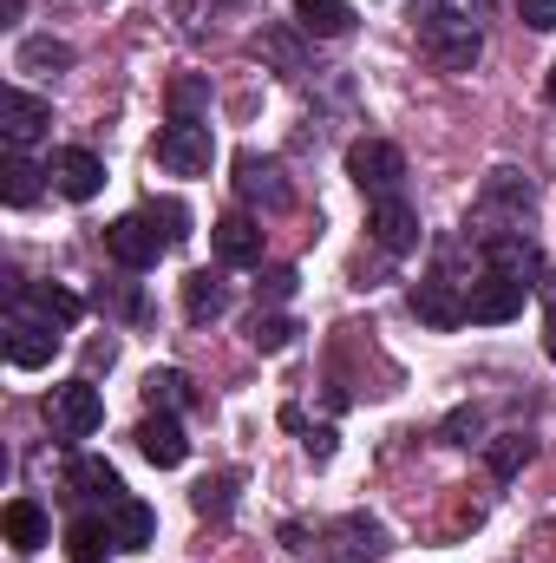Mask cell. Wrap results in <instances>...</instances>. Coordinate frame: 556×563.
Returning <instances> with one entry per match:
<instances>
[{"instance_id":"obj_29","label":"cell","mask_w":556,"mask_h":563,"mask_svg":"<svg viewBox=\"0 0 556 563\" xmlns=\"http://www.w3.org/2000/svg\"><path fill=\"white\" fill-rule=\"evenodd\" d=\"M294 321L288 314H256V328H249V341H256V354H281V347H294Z\"/></svg>"},{"instance_id":"obj_16","label":"cell","mask_w":556,"mask_h":563,"mask_svg":"<svg viewBox=\"0 0 556 563\" xmlns=\"http://www.w3.org/2000/svg\"><path fill=\"white\" fill-rule=\"evenodd\" d=\"M327 544H334V563H374L380 551H387V531L374 525V518H341L334 531H327Z\"/></svg>"},{"instance_id":"obj_4","label":"cell","mask_w":556,"mask_h":563,"mask_svg":"<svg viewBox=\"0 0 556 563\" xmlns=\"http://www.w3.org/2000/svg\"><path fill=\"white\" fill-rule=\"evenodd\" d=\"M46 420L59 439H92L99 420H105V400H99V387L92 380H66V387H53L46 394Z\"/></svg>"},{"instance_id":"obj_20","label":"cell","mask_w":556,"mask_h":563,"mask_svg":"<svg viewBox=\"0 0 556 563\" xmlns=\"http://www.w3.org/2000/svg\"><path fill=\"white\" fill-rule=\"evenodd\" d=\"M40 164L26 157V151H7V164H0V197H7V210H26V203H40Z\"/></svg>"},{"instance_id":"obj_10","label":"cell","mask_w":556,"mask_h":563,"mask_svg":"<svg viewBox=\"0 0 556 563\" xmlns=\"http://www.w3.org/2000/svg\"><path fill=\"white\" fill-rule=\"evenodd\" d=\"M524 295H531V288L511 282V276L471 282V288H465V321H491V328H498V321H518V314H524Z\"/></svg>"},{"instance_id":"obj_27","label":"cell","mask_w":556,"mask_h":563,"mask_svg":"<svg viewBox=\"0 0 556 563\" xmlns=\"http://www.w3.org/2000/svg\"><path fill=\"white\" fill-rule=\"evenodd\" d=\"M73 485H79L86 498H105V505H119V498H125V478H119L105 459H79V465H73Z\"/></svg>"},{"instance_id":"obj_13","label":"cell","mask_w":556,"mask_h":563,"mask_svg":"<svg viewBox=\"0 0 556 563\" xmlns=\"http://www.w3.org/2000/svg\"><path fill=\"white\" fill-rule=\"evenodd\" d=\"M13 314H26V321H40V328H73L79 314H86V301L79 295H66V288H26V282H13Z\"/></svg>"},{"instance_id":"obj_37","label":"cell","mask_w":556,"mask_h":563,"mask_svg":"<svg viewBox=\"0 0 556 563\" xmlns=\"http://www.w3.org/2000/svg\"><path fill=\"white\" fill-rule=\"evenodd\" d=\"M544 354L556 361V321H544Z\"/></svg>"},{"instance_id":"obj_35","label":"cell","mask_w":556,"mask_h":563,"mask_svg":"<svg viewBox=\"0 0 556 563\" xmlns=\"http://www.w3.org/2000/svg\"><path fill=\"white\" fill-rule=\"evenodd\" d=\"M518 20L531 33H556V0H518Z\"/></svg>"},{"instance_id":"obj_2","label":"cell","mask_w":556,"mask_h":563,"mask_svg":"<svg viewBox=\"0 0 556 563\" xmlns=\"http://www.w3.org/2000/svg\"><path fill=\"white\" fill-rule=\"evenodd\" d=\"M151 157H157L170 177H203V170L216 164V139H210L203 119H170V125H157Z\"/></svg>"},{"instance_id":"obj_15","label":"cell","mask_w":556,"mask_h":563,"mask_svg":"<svg viewBox=\"0 0 556 563\" xmlns=\"http://www.w3.org/2000/svg\"><path fill=\"white\" fill-rule=\"evenodd\" d=\"M413 314L425 321V328H465V288L445 276L419 282L413 288Z\"/></svg>"},{"instance_id":"obj_23","label":"cell","mask_w":556,"mask_h":563,"mask_svg":"<svg viewBox=\"0 0 556 563\" xmlns=\"http://www.w3.org/2000/svg\"><path fill=\"white\" fill-rule=\"evenodd\" d=\"M294 20H301V33H314V40L354 33V7H347V0H294Z\"/></svg>"},{"instance_id":"obj_12","label":"cell","mask_w":556,"mask_h":563,"mask_svg":"<svg viewBox=\"0 0 556 563\" xmlns=\"http://www.w3.org/2000/svg\"><path fill=\"white\" fill-rule=\"evenodd\" d=\"M210 250H216V263H230V269H256V263H263V223L243 217V210H230V217H216Z\"/></svg>"},{"instance_id":"obj_33","label":"cell","mask_w":556,"mask_h":563,"mask_svg":"<svg viewBox=\"0 0 556 563\" xmlns=\"http://www.w3.org/2000/svg\"><path fill=\"white\" fill-rule=\"evenodd\" d=\"M151 223H164V243H170V250L190 236V230H184V223H190V210H184V203H151Z\"/></svg>"},{"instance_id":"obj_30","label":"cell","mask_w":556,"mask_h":563,"mask_svg":"<svg viewBox=\"0 0 556 563\" xmlns=\"http://www.w3.org/2000/svg\"><path fill=\"white\" fill-rule=\"evenodd\" d=\"M190 505H197L203 518H210V511H230V505H236V472H223V478H203V485L190 492Z\"/></svg>"},{"instance_id":"obj_22","label":"cell","mask_w":556,"mask_h":563,"mask_svg":"<svg viewBox=\"0 0 556 563\" xmlns=\"http://www.w3.org/2000/svg\"><path fill=\"white\" fill-rule=\"evenodd\" d=\"M184 314H190V321H223V314H230V288H223V276H210V269L184 276Z\"/></svg>"},{"instance_id":"obj_14","label":"cell","mask_w":556,"mask_h":563,"mask_svg":"<svg viewBox=\"0 0 556 563\" xmlns=\"http://www.w3.org/2000/svg\"><path fill=\"white\" fill-rule=\"evenodd\" d=\"M53 354H59V328H40V321H26V314H13V321H7V361H13L20 374L46 367Z\"/></svg>"},{"instance_id":"obj_32","label":"cell","mask_w":556,"mask_h":563,"mask_svg":"<svg viewBox=\"0 0 556 563\" xmlns=\"http://www.w3.org/2000/svg\"><path fill=\"white\" fill-rule=\"evenodd\" d=\"M524 459H531V439H524V432H504V439L491 445V472H498V478H511Z\"/></svg>"},{"instance_id":"obj_18","label":"cell","mask_w":556,"mask_h":563,"mask_svg":"<svg viewBox=\"0 0 556 563\" xmlns=\"http://www.w3.org/2000/svg\"><path fill=\"white\" fill-rule=\"evenodd\" d=\"M0 525H7V544H13L20 558H33L40 544H53V518H46V511H40L33 498H13Z\"/></svg>"},{"instance_id":"obj_19","label":"cell","mask_w":556,"mask_h":563,"mask_svg":"<svg viewBox=\"0 0 556 563\" xmlns=\"http://www.w3.org/2000/svg\"><path fill=\"white\" fill-rule=\"evenodd\" d=\"M105 525H112V544H119V551H144V544L157 538V518H151V505H138V498L105 505Z\"/></svg>"},{"instance_id":"obj_1","label":"cell","mask_w":556,"mask_h":563,"mask_svg":"<svg viewBox=\"0 0 556 563\" xmlns=\"http://www.w3.org/2000/svg\"><path fill=\"white\" fill-rule=\"evenodd\" d=\"M419 46H425V59H438L445 73H471L478 53H485L478 20H465V13H452V7H425V13H419Z\"/></svg>"},{"instance_id":"obj_11","label":"cell","mask_w":556,"mask_h":563,"mask_svg":"<svg viewBox=\"0 0 556 563\" xmlns=\"http://www.w3.org/2000/svg\"><path fill=\"white\" fill-rule=\"evenodd\" d=\"M46 125H53V106L46 99H33V92H20V86H7L0 92V132L13 151H26V144L46 139Z\"/></svg>"},{"instance_id":"obj_34","label":"cell","mask_w":556,"mask_h":563,"mask_svg":"<svg viewBox=\"0 0 556 563\" xmlns=\"http://www.w3.org/2000/svg\"><path fill=\"white\" fill-rule=\"evenodd\" d=\"M197 106H203V79H177L170 86V119H197Z\"/></svg>"},{"instance_id":"obj_28","label":"cell","mask_w":556,"mask_h":563,"mask_svg":"<svg viewBox=\"0 0 556 563\" xmlns=\"http://www.w3.org/2000/svg\"><path fill=\"white\" fill-rule=\"evenodd\" d=\"M256 53H269V59H276L288 79H301V73H308V59H301V46H294V33H288V26H263Z\"/></svg>"},{"instance_id":"obj_6","label":"cell","mask_w":556,"mask_h":563,"mask_svg":"<svg viewBox=\"0 0 556 563\" xmlns=\"http://www.w3.org/2000/svg\"><path fill=\"white\" fill-rule=\"evenodd\" d=\"M485 269L537 288V282H544V250H537L531 236H518V230H485Z\"/></svg>"},{"instance_id":"obj_31","label":"cell","mask_w":556,"mask_h":563,"mask_svg":"<svg viewBox=\"0 0 556 563\" xmlns=\"http://www.w3.org/2000/svg\"><path fill=\"white\" fill-rule=\"evenodd\" d=\"M294 288H301V276H294V269H263V282H256V301H263V308H281V301H294Z\"/></svg>"},{"instance_id":"obj_5","label":"cell","mask_w":556,"mask_h":563,"mask_svg":"<svg viewBox=\"0 0 556 563\" xmlns=\"http://www.w3.org/2000/svg\"><path fill=\"white\" fill-rule=\"evenodd\" d=\"M236 190H243V203H256V210H269V217H281V210L294 203V184H288L281 157H263V151H243V157H236Z\"/></svg>"},{"instance_id":"obj_3","label":"cell","mask_w":556,"mask_h":563,"mask_svg":"<svg viewBox=\"0 0 556 563\" xmlns=\"http://www.w3.org/2000/svg\"><path fill=\"white\" fill-rule=\"evenodd\" d=\"M347 177H354L367 197H400L407 151H400L393 139H354L347 144Z\"/></svg>"},{"instance_id":"obj_25","label":"cell","mask_w":556,"mask_h":563,"mask_svg":"<svg viewBox=\"0 0 556 563\" xmlns=\"http://www.w3.org/2000/svg\"><path fill=\"white\" fill-rule=\"evenodd\" d=\"M13 66H20V73H66V66H73V46L53 40V33H40V40H20Z\"/></svg>"},{"instance_id":"obj_17","label":"cell","mask_w":556,"mask_h":563,"mask_svg":"<svg viewBox=\"0 0 556 563\" xmlns=\"http://www.w3.org/2000/svg\"><path fill=\"white\" fill-rule=\"evenodd\" d=\"M138 452L151 459V465H164V472H170V465H184V459H190V439H184V426L170 420V413H151V420L138 426Z\"/></svg>"},{"instance_id":"obj_24","label":"cell","mask_w":556,"mask_h":563,"mask_svg":"<svg viewBox=\"0 0 556 563\" xmlns=\"http://www.w3.org/2000/svg\"><path fill=\"white\" fill-rule=\"evenodd\" d=\"M105 551H119V544H112V525H105V518H73L66 558L73 563H105Z\"/></svg>"},{"instance_id":"obj_26","label":"cell","mask_w":556,"mask_h":563,"mask_svg":"<svg viewBox=\"0 0 556 563\" xmlns=\"http://www.w3.org/2000/svg\"><path fill=\"white\" fill-rule=\"evenodd\" d=\"M144 400H151V413H177V407H190V374H177V367H151V374H144Z\"/></svg>"},{"instance_id":"obj_38","label":"cell","mask_w":556,"mask_h":563,"mask_svg":"<svg viewBox=\"0 0 556 563\" xmlns=\"http://www.w3.org/2000/svg\"><path fill=\"white\" fill-rule=\"evenodd\" d=\"M544 92H551V106H556V66H551V86H544Z\"/></svg>"},{"instance_id":"obj_9","label":"cell","mask_w":556,"mask_h":563,"mask_svg":"<svg viewBox=\"0 0 556 563\" xmlns=\"http://www.w3.org/2000/svg\"><path fill=\"white\" fill-rule=\"evenodd\" d=\"M367 236H374L387 256H407V250H419V210L407 203V197H374Z\"/></svg>"},{"instance_id":"obj_21","label":"cell","mask_w":556,"mask_h":563,"mask_svg":"<svg viewBox=\"0 0 556 563\" xmlns=\"http://www.w3.org/2000/svg\"><path fill=\"white\" fill-rule=\"evenodd\" d=\"M531 203H537V190H531V177H524V170L498 164V170L485 177V210H511V217H524Z\"/></svg>"},{"instance_id":"obj_8","label":"cell","mask_w":556,"mask_h":563,"mask_svg":"<svg viewBox=\"0 0 556 563\" xmlns=\"http://www.w3.org/2000/svg\"><path fill=\"white\" fill-rule=\"evenodd\" d=\"M46 177H53V190H59V197H73V203H92V197L105 190V164H99L86 144H66V151H53Z\"/></svg>"},{"instance_id":"obj_36","label":"cell","mask_w":556,"mask_h":563,"mask_svg":"<svg viewBox=\"0 0 556 563\" xmlns=\"http://www.w3.org/2000/svg\"><path fill=\"white\" fill-rule=\"evenodd\" d=\"M537 288H544V308H551V321H556V276H544Z\"/></svg>"},{"instance_id":"obj_7","label":"cell","mask_w":556,"mask_h":563,"mask_svg":"<svg viewBox=\"0 0 556 563\" xmlns=\"http://www.w3.org/2000/svg\"><path fill=\"white\" fill-rule=\"evenodd\" d=\"M105 250H112V263H125V269H151L170 243L157 236V223H151V210H132V217H119L112 230H105Z\"/></svg>"}]
</instances>
